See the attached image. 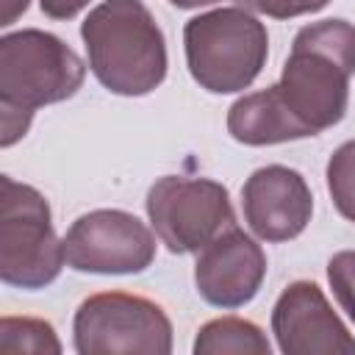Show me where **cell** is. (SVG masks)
<instances>
[{
  "mask_svg": "<svg viewBox=\"0 0 355 355\" xmlns=\"http://www.w3.org/2000/svg\"><path fill=\"white\" fill-rule=\"evenodd\" d=\"M72 338L80 355H166L172 322L158 302L141 294L100 291L78 305Z\"/></svg>",
  "mask_w": 355,
  "mask_h": 355,
  "instance_id": "cell-6",
  "label": "cell"
},
{
  "mask_svg": "<svg viewBox=\"0 0 355 355\" xmlns=\"http://www.w3.org/2000/svg\"><path fill=\"white\" fill-rule=\"evenodd\" d=\"M61 241L64 261L75 272L136 275L144 272L155 258L153 230L139 216L119 208L80 214Z\"/></svg>",
  "mask_w": 355,
  "mask_h": 355,
  "instance_id": "cell-8",
  "label": "cell"
},
{
  "mask_svg": "<svg viewBox=\"0 0 355 355\" xmlns=\"http://www.w3.org/2000/svg\"><path fill=\"white\" fill-rule=\"evenodd\" d=\"M327 280L341 311L355 324V250H341L327 261Z\"/></svg>",
  "mask_w": 355,
  "mask_h": 355,
  "instance_id": "cell-16",
  "label": "cell"
},
{
  "mask_svg": "<svg viewBox=\"0 0 355 355\" xmlns=\"http://www.w3.org/2000/svg\"><path fill=\"white\" fill-rule=\"evenodd\" d=\"M86 78L83 58L58 36L22 28L0 39V147L17 144L42 105L69 100Z\"/></svg>",
  "mask_w": 355,
  "mask_h": 355,
  "instance_id": "cell-2",
  "label": "cell"
},
{
  "mask_svg": "<svg viewBox=\"0 0 355 355\" xmlns=\"http://www.w3.org/2000/svg\"><path fill=\"white\" fill-rule=\"evenodd\" d=\"M236 3L247 11H255L272 19H291V17L322 11L330 0H236Z\"/></svg>",
  "mask_w": 355,
  "mask_h": 355,
  "instance_id": "cell-17",
  "label": "cell"
},
{
  "mask_svg": "<svg viewBox=\"0 0 355 355\" xmlns=\"http://www.w3.org/2000/svg\"><path fill=\"white\" fill-rule=\"evenodd\" d=\"M31 0H0V25L8 28L14 25L25 11H28Z\"/></svg>",
  "mask_w": 355,
  "mask_h": 355,
  "instance_id": "cell-19",
  "label": "cell"
},
{
  "mask_svg": "<svg viewBox=\"0 0 355 355\" xmlns=\"http://www.w3.org/2000/svg\"><path fill=\"white\" fill-rule=\"evenodd\" d=\"M94 78L114 94L141 97L166 78V42L141 0H103L80 25Z\"/></svg>",
  "mask_w": 355,
  "mask_h": 355,
  "instance_id": "cell-3",
  "label": "cell"
},
{
  "mask_svg": "<svg viewBox=\"0 0 355 355\" xmlns=\"http://www.w3.org/2000/svg\"><path fill=\"white\" fill-rule=\"evenodd\" d=\"M64 241L44 194L11 175L0 178V277L17 288H44L61 275Z\"/></svg>",
  "mask_w": 355,
  "mask_h": 355,
  "instance_id": "cell-5",
  "label": "cell"
},
{
  "mask_svg": "<svg viewBox=\"0 0 355 355\" xmlns=\"http://www.w3.org/2000/svg\"><path fill=\"white\" fill-rule=\"evenodd\" d=\"M183 47L189 72L205 92L233 94L261 75L269 55V33L241 6L214 8L186 22Z\"/></svg>",
  "mask_w": 355,
  "mask_h": 355,
  "instance_id": "cell-4",
  "label": "cell"
},
{
  "mask_svg": "<svg viewBox=\"0 0 355 355\" xmlns=\"http://www.w3.org/2000/svg\"><path fill=\"white\" fill-rule=\"evenodd\" d=\"M0 352L3 355H58L61 341L50 322L36 316H3L0 319Z\"/></svg>",
  "mask_w": 355,
  "mask_h": 355,
  "instance_id": "cell-14",
  "label": "cell"
},
{
  "mask_svg": "<svg viewBox=\"0 0 355 355\" xmlns=\"http://www.w3.org/2000/svg\"><path fill=\"white\" fill-rule=\"evenodd\" d=\"M352 75L355 25L347 19H319L297 31L275 86L291 116L308 136H316L344 119Z\"/></svg>",
  "mask_w": 355,
  "mask_h": 355,
  "instance_id": "cell-1",
  "label": "cell"
},
{
  "mask_svg": "<svg viewBox=\"0 0 355 355\" xmlns=\"http://www.w3.org/2000/svg\"><path fill=\"white\" fill-rule=\"evenodd\" d=\"M266 277V252L241 227H227L197 252L194 286L208 305L241 308Z\"/></svg>",
  "mask_w": 355,
  "mask_h": 355,
  "instance_id": "cell-10",
  "label": "cell"
},
{
  "mask_svg": "<svg viewBox=\"0 0 355 355\" xmlns=\"http://www.w3.org/2000/svg\"><path fill=\"white\" fill-rule=\"evenodd\" d=\"M227 133L239 144H250V147L308 139L305 128L286 108L277 86L239 97L227 111Z\"/></svg>",
  "mask_w": 355,
  "mask_h": 355,
  "instance_id": "cell-12",
  "label": "cell"
},
{
  "mask_svg": "<svg viewBox=\"0 0 355 355\" xmlns=\"http://www.w3.org/2000/svg\"><path fill=\"white\" fill-rule=\"evenodd\" d=\"M172 6L178 8H202V6H214V3H222V0H169Z\"/></svg>",
  "mask_w": 355,
  "mask_h": 355,
  "instance_id": "cell-20",
  "label": "cell"
},
{
  "mask_svg": "<svg viewBox=\"0 0 355 355\" xmlns=\"http://www.w3.org/2000/svg\"><path fill=\"white\" fill-rule=\"evenodd\" d=\"M92 0H39V8L44 11V17L50 19H72L75 14H80Z\"/></svg>",
  "mask_w": 355,
  "mask_h": 355,
  "instance_id": "cell-18",
  "label": "cell"
},
{
  "mask_svg": "<svg viewBox=\"0 0 355 355\" xmlns=\"http://www.w3.org/2000/svg\"><path fill=\"white\" fill-rule=\"evenodd\" d=\"M263 330L241 316H219L205 322L194 338V355H269Z\"/></svg>",
  "mask_w": 355,
  "mask_h": 355,
  "instance_id": "cell-13",
  "label": "cell"
},
{
  "mask_svg": "<svg viewBox=\"0 0 355 355\" xmlns=\"http://www.w3.org/2000/svg\"><path fill=\"white\" fill-rule=\"evenodd\" d=\"M272 333L286 355H352L355 336L313 280H294L272 308Z\"/></svg>",
  "mask_w": 355,
  "mask_h": 355,
  "instance_id": "cell-9",
  "label": "cell"
},
{
  "mask_svg": "<svg viewBox=\"0 0 355 355\" xmlns=\"http://www.w3.org/2000/svg\"><path fill=\"white\" fill-rule=\"evenodd\" d=\"M327 191L336 211L355 222V139L344 141L327 161Z\"/></svg>",
  "mask_w": 355,
  "mask_h": 355,
  "instance_id": "cell-15",
  "label": "cell"
},
{
  "mask_svg": "<svg viewBox=\"0 0 355 355\" xmlns=\"http://www.w3.org/2000/svg\"><path fill=\"white\" fill-rule=\"evenodd\" d=\"M241 205L250 230L261 241H291L311 222L313 194L297 169L269 164L247 178Z\"/></svg>",
  "mask_w": 355,
  "mask_h": 355,
  "instance_id": "cell-11",
  "label": "cell"
},
{
  "mask_svg": "<svg viewBox=\"0 0 355 355\" xmlns=\"http://www.w3.org/2000/svg\"><path fill=\"white\" fill-rule=\"evenodd\" d=\"M147 216L161 244L175 255L200 252L236 225L230 194L211 178H158L147 191Z\"/></svg>",
  "mask_w": 355,
  "mask_h": 355,
  "instance_id": "cell-7",
  "label": "cell"
}]
</instances>
